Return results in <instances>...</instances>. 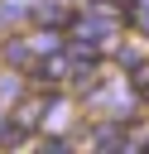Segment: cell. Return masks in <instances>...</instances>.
I'll list each match as a JSON object with an SVG mask.
<instances>
[{
	"instance_id": "cell-1",
	"label": "cell",
	"mask_w": 149,
	"mask_h": 154,
	"mask_svg": "<svg viewBox=\"0 0 149 154\" xmlns=\"http://www.w3.org/2000/svg\"><path fill=\"white\" fill-rule=\"evenodd\" d=\"M130 82H135V91H139V96H149V63H139Z\"/></svg>"
}]
</instances>
